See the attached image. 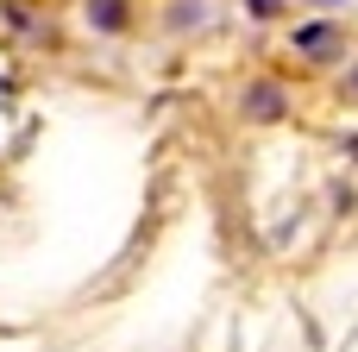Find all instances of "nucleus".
<instances>
[{"label": "nucleus", "mask_w": 358, "mask_h": 352, "mask_svg": "<svg viewBox=\"0 0 358 352\" xmlns=\"http://www.w3.org/2000/svg\"><path fill=\"white\" fill-rule=\"evenodd\" d=\"M245 113H252V120H277V113H283V88H277V82H258V88L245 94Z\"/></svg>", "instance_id": "f03ea898"}, {"label": "nucleus", "mask_w": 358, "mask_h": 352, "mask_svg": "<svg viewBox=\"0 0 358 352\" xmlns=\"http://www.w3.org/2000/svg\"><path fill=\"white\" fill-rule=\"evenodd\" d=\"M346 94H352V101H358V69H352V76H346Z\"/></svg>", "instance_id": "39448f33"}, {"label": "nucleus", "mask_w": 358, "mask_h": 352, "mask_svg": "<svg viewBox=\"0 0 358 352\" xmlns=\"http://www.w3.org/2000/svg\"><path fill=\"white\" fill-rule=\"evenodd\" d=\"M245 6H252L258 19H271V13H283V0H245Z\"/></svg>", "instance_id": "20e7f679"}, {"label": "nucleus", "mask_w": 358, "mask_h": 352, "mask_svg": "<svg viewBox=\"0 0 358 352\" xmlns=\"http://www.w3.org/2000/svg\"><path fill=\"white\" fill-rule=\"evenodd\" d=\"M88 19H94L101 31H120V25H126V6H120V0H94V6H88Z\"/></svg>", "instance_id": "7ed1b4c3"}, {"label": "nucleus", "mask_w": 358, "mask_h": 352, "mask_svg": "<svg viewBox=\"0 0 358 352\" xmlns=\"http://www.w3.org/2000/svg\"><path fill=\"white\" fill-rule=\"evenodd\" d=\"M296 50H302V57H334V50H340V31H334V25H302V31H296Z\"/></svg>", "instance_id": "f257e3e1"}, {"label": "nucleus", "mask_w": 358, "mask_h": 352, "mask_svg": "<svg viewBox=\"0 0 358 352\" xmlns=\"http://www.w3.org/2000/svg\"><path fill=\"white\" fill-rule=\"evenodd\" d=\"M315 6H340V0H315Z\"/></svg>", "instance_id": "423d86ee"}]
</instances>
